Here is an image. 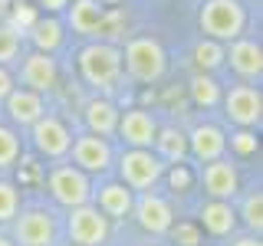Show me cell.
<instances>
[{"label":"cell","mask_w":263,"mask_h":246,"mask_svg":"<svg viewBox=\"0 0 263 246\" xmlns=\"http://www.w3.org/2000/svg\"><path fill=\"white\" fill-rule=\"evenodd\" d=\"M79 76L89 89L96 92H112L122 79V49L109 39H96V43L79 49Z\"/></svg>","instance_id":"cell-1"},{"label":"cell","mask_w":263,"mask_h":246,"mask_svg":"<svg viewBox=\"0 0 263 246\" xmlns=\"http://www.w3.org/2000/svg\"><path fill=\"white\" fill-rule=\"evenodd\" d=\"M201 33L217 43H230V39L243 36L247 30V10L240 0H208L197 13Z\"/></svg>","instance_id":"cell-2"},{"label":"cell","mask_w":263,"mask_h":246,"mask_svg":"<svg viewBox=\"0 0 263 246\" xmlns=\"http://www.w3.org/2000/svg\"><path fill=\"white\" fill-rule=\"evenodd\" d=\"M122 66L128 69V76L135 79V82L152 86V82H158L164 72H168V56H164V49H161L158 39L135 36V39H128V43H125Z\"/></svg>","instance_id":"cell-3"},{"label":"cell","mask_w":263,"mask_h":246,"mask_svg":"<svg viewBox=\"0 0 263 246\" xmlns=\"http://www.w3.org/2000/svg\"><path fill=\"white\" fill-rule=\"evenodd\" d=\"M66 233L76 246H105V240L112 233V220L89 200V203H79V207H69Z\"/></svg>","instance_id":"cell-4"},{"label":"cell","mask_w":263,"mask_h":246,"mask_svg":"<svg viewBox=\"0 0 263 246\" xmlns=\"http://www.w3.org/2000/svg\"><path fill=\"white\" fill-rule=\"evenodd\" d=\"M164 174V161L152 148H128L119 158V177L132 191H152Z\"/></svg>","instance_id":"cell-5"},{"label":"cell","mask_w":263,"mask_h":246,"mask_svg":"<svg viewBox=\"0 0 263 246\" xmlns=\"http://www.w3.org/2000/svg\"><path fill=\"white\" fill-rule=\"evenodd\" d=\"M49 194H53L56 203L63 207H79V203L92 200V180H89L86 171H79L76 164H56L49 171Z\"/></svg>","instance_id":"cell-6"},{"label":"cell","mask_w":263,"mask_h":246,"mask_svg":"<svg viewBox=\"0 0 263 246\" xmlns=\"http://www.w3.org/2000/svg\"><path fill=\"white\" fill-rule=\"evenodd\" d=\"M56 217L49 210L30 207L13 220V240L20 246H56Z\"/></svg>","instance_id":"cell-7"},{"label":"cell","mask_w":263,"mask_h":246,"mask_svg":"<svg viewBox=\"0 0 263 246\" xmlns=\"http://www.w3.org/2000/svg\"><path fill=\"white\" fill-rule=\"evenodd\" d=\"M33 145L43 158H66L69 154V145H72V131L66 128L63 118L43 112L36 121H33Z\"/></svg>","instance_id":"cell-8"},{"label":"cell","mask_w":263,"mask_h":246,"mask_svg":"<svg viewBox=\"0 0 263 246\" xmlns=\"http://www.w3.org/2000/svg\"><path fill=\"white\" fill-rule=\"evenodd\" d=\"M69 154H72V164H76L79 171H86V174H105V171L112 168V148H109V141H105L102 135H92V131L72 138Z\"/></svg>","instance_id":"cell-9"},{"label":"cell","mask_w":263,"mask_h":246,"mask_svg":"<svg viewBox=\"0 0 263 246\" xmlns=\"http://www.w3.org/2000/svg\"><path fill=\"white\" fill-rule=\"evenodd\" d=\"M20 82L33 92H53L60 86V66H56L53 53H43V49H33V53L23 56L20 63Z\"/></svg>","instance_id":"cell-10"},{"label":"cell","mask_w":263,"mask_h":246,"mask_svg":"<svg viewBox=\"0 0 263 246\" xmlns=\"http://www.w3.org/2000/svg\"><path fill=\"white\" fill-rule=\"evenodd\" d=\"M224 112L234 125L240 128H253L260 125V115H263V98L253 86H234L224 95Z\"/></svg>","instance_id":"cell-11"},{"label":"cell","mask_w":263,"mask_h":246,"mask_svg":"<svg viewBox=\"0 0 263 246\" xmlns=\"http://www.w3.org/2000/svg\"><path fill=\"white\" fill-rule=\"evenodd\" d=\"M201 184H204V194L214 197V200H234L237 191H240V177H237V168H234L230 161H224V158L204 161Z\"/></svg>","instance_id":"cell-12"},{"label":"cell","mask_w":263,"mask_h":246,"mask_svg":"<svg viewBox=\"0 0 263 246\" xmlns=\"http://www.w3.org/2000/svg\"><path fill=\"white\" fill-rule=\"evenodd\" d=\"M115 135L128 148H152L155 135H158V125H155V118L145 109H125V112H119Z\"/></svg>","instance_id":"cell-13"},{"label":"cell","mask_w":263,"mask_h":246,"mask_svg":"<svg viewBox=\"0 0 263 246\" xmlns=\"http://www.w3.org/2000/svg\"><path fill=\"white\" fill-rule=\"evenodd\" d=\"M132 213H135L138 227H142V230H148V233H155V236L168 233V230H171V223H175V213H171V203L164 200V197H158V194H142L135 203H132Z\"/></svg>","instance_id":"cell-14"},{"label":"cell","mask_w":263,"mask_h":246,"mask_svg":"<svg viewBox=\"0 0 263 246\" xmlns=\"http://www.w3.org/2000/svg\"><path fill=\"white\" fill-rule=\"evenodd\" d=\"M224 59H230L234 72H240L243 79H257L263 72V49L257 39H247V36L230 39V49H224Z\"/></svg>","instance_id":"cell-15"},{"label":"cell","mask_w":263,"mask_h":246,"mask_svg":"<svg viewBox=\"0 0 263 246\" xmlns=\"http://www.w3.org/2000/svg\"><path fill=\"white\" fill-rule=\"evenodd\" d=\"M7 105V115H10V121H16V125H33V121L40 118V115L46 112V102H43V92H33V89H10V95L4 98Z\"/></svg>","instance_id":"cell-16"},{"label":"cell","mask_w":263,"mask_h":246,"mask_svg":"<svg viewBox=\"0 0 263 246\" xmlns=\"http://www.w3.org/2000/svg\"><path fill=\"white\" fill-rule=\"evenodd\" d=\"M227 151V138L217 125H197L191 135H187V154H194L197 161H214V158H224Z\"/></svg>","instance_id":"cell-17"},{"label":"cell","mask_w":263,"mask_h":246,"mask_svg":"<svg viewBox=\"0 0 263 246\" xmlns=\"http://www.w3.org/2000/svg\"><path fill=\"white\" fill-rule=\"evenodd\" d=\"M132 203H135V191L128 184H102L96 191V207L105 213L109 220H122L132 213Z\"/></svg>","instance_id":"cell-18"},{"label":"cell","mask_w":263,"mask_h":246,"mask_svg":"<svg viewBox=\"0 0 263 246\" xmlns=\"http://www.w3.org/2000/svg\"><path fill=\"white\" fill-rule=\"evenodd\" d=\"M102 16H105V4H102V0H72L69 27H72V33H79V36H96Z\"/></svg>","instance_id":"cell-19"},{"label":"cell","mask_w":263,"mask_h":246,"mask_svg":"<svg viewBox=\"0 0 263 246\" xmlns=\"http://www.w3.org/2000/svg\"><path fill=\"white\" fill-rule=\"evenodd\" d=\"M201 227L208 230L211 236H227V233H234V227H237V210L230 207V200H211L201 207Z\"/></svg>","instance_id":"cell-20"},{"label":"cell","mask_w":263,"mask_h":246,"mask_svg":"<svg viewBox=\"0 0 263 246\" xmlns=\"http://www.w3.org/2000/svg\"><path fill=\"white\" fill-rule=\"evenodd\" d=\"M82 118H86V128L92 135L109 138V135H115V125H119V109L109 98H92L86 105V112H82Z\"/></svg>","instance_id":"cell-21"},{"label":"cell","mask_w":263,"mask_h":246,"mask_svg":"<svg viewBox=\"0 0 263 246\" xmlns=\"http://www.w3.org/2000/svg\"><path fill=\"white\" fill-rule=\"evenodd\" d=\"M155 154H158L161 161L168 164H181L187 158V135L178 128H158V135H155Z\"/></svg>","instance_id":"cell-22"},{"label":"cell","mask_w":263,"mask_h":246,"mask_svg":"<svg viewBox=\"0 0 263 246\" xmlns=\"http://www.w3.org/2000/svg\"><path fill=\"white\" fill-rule=\"evenodd\" d=\"M30 39L36 49H43V53H56L63 43V23L56 20V16H36V20L30 23Z\"/></svg>","instance_id":"cell-23"},{"label":"cell","mask_w":263,"mask_h":246,"mask_svg":"<svg viewBox=\"0 0 263 246\" xmlns=\"http://www.w3.org/2000/svg\"><path fill=\"white\" fill-rule=\"evenodd\" d=\"M20 49H23V30L13 27L10 20H0V66L16 63Z\"/></svg>","instance_id":"cell-24"},{"label":"cell","mask_w":263,"mask_h":246,"mask_svg":"<svg viewBox=\"0 0 263 246\" xmlns=\"http://www.w3.org/2000/svg\"><path fill=\"white\" fill-rule=\"evenodd\" d=\"M191 98H194V105H201V109H214V105L220 102V86L214 82L208 72H197V76L191 79Z\"/></svg>","instance_id":"cell-25"},{"label":"cell","mask_w":263,"mask_h":246,"mask_svg":"<svg viewBox=\"0 0 263 246\" xmlns=\"http://www.w3.org/2000/svg\"><path fill=\"white\" fill-rule=\"evenodd\" d=\"M220 63H224V43H217V39L208 36L194 46V66L201 72H214Z\"/></svg>","instance_id":"cell-26"},{"label":"cell","mask_w":263,"mask_h":246,"mask_svg":"<svg viewBox=\"0 0 263 246\" xmlns=\"http://www.w3.org/2000/svg\"><path fill=\"white\" fill-rule=\"evenodd\" d=\"M16 210H20V191H16V184L0 177V223H10Z\"/></svg>","instance_id":"cell-27"},{"label":"cell","mask_w":263,"mask_h":246,"mask_svg":"<svg viewBox=\"0 0 263 246\" xmlns=\"http://www.w3.org/2000/svg\"><path fill=\"white\" fill-rule=\"evenodd\" d=\"M16 158H20V138H16L10 128L0 125V171H4V168H13Z\"/></svg>","instance_id":"cell-28"},{"label":"cell","mask_w":263,"mask_h":246,"mask_svg":"<svg viewBox=\"0 0 263 246\" xmlns=\"http://www.w3.org/2000/svg\"><path fill=\"white\" fill-rule=\"evenodd\" d=\"M240 217H243V223L253 230V233H260L263 230V194H250L243 200V210H240Z\"/></svg>","instance_id":"cell-29"},{"label":"cell","mask_w":263,"mask_h":246,"mask_svg":"<svg viewBox=\"0 0 263 246\" xmlns=\"http://www.w3.org/2000/svg\"><path fill=\"white\" fill-rule=\"evenodd\" d=\"M171 236L178 240V246H197L201 243V233H197V227H191V223H171V230H168Z\"/></svg>","instance_id":"cell-30"},{"label":"cell","mask_w":263,"mask_h":246,"mask_svg":"<svg viewBox=\"0 0 263 246\" xmlns=\"http://www.w3.org/2000/svg\"><path fill=\"white\" fill-rule=\"evenodd\" d=\"M230 148H237V151H240V154H250L253 148H257V138H253L250 131L243 128V131H237V135L230 138Z\"/></svg>","instance_id":"cell-31"},{"label":"cell","mask_w":263,"mask_h":246,"mask_svg":"<svg viewBox=\"0 0 263 246\" xmlns=\"http://www.w3.org/2000/svg\"><path fill=\"white\" fill-rule=\"evenodd\" d=\"M10 89H13V72L7 66H0V102L10 95Z\"/></svg>","instance_id":"cell-32"},{"label":"cell","mask_w":263,"mask_h":246,"mask_svg":"<svg viewBox=\"0 0 263 246\" xmlns=\"http://www.w3.org/2000/svg\"><path fill=\"white\" fill-rule=\"evenodd\" d=\"M187 180H191V177L181 171V164H175V171H171V184H175V187H187Z\"/></svg>","instance_id":"cell-33"},{"label":"cell","mask_w":263,"mask_h":246,"mask_svg":"<svg viewBox=\"0 0 263 246\" xmlns=\"http://www.w3.org/2000/svg\"><path fill=\"white\" fill-rule=\"evenodd\" d=\"M234 246H263V243H260V233H257V236H253V233H247V236H237Z\"/></svg>","instance_id":"cell-34"},{"label":"cell","mask_w":263,"mask_h":246,"mask_svg":"<svg viewBox=\"0 0 263 246\" xmlns=\"http://www.w3.org/2000/svg\"><path fill=\"white\" fill-rule=\"evenodd\" d=\"M13 0H0V20H7V13H10Z\"/></svg>","instance_id":"cell-35"},{"label":"cell","mask_w":263,"mask_h":246,"mask_svg":"<svg viewBox=\"0 0 263 246\" xmlns=\"http://www.w3.org/2000/svg\"><path fill=\"white\" fill-rule=\"evenodd\" d=\"M43 7H49V10H60V7H66V0H43Z\"/></svg>","instance_id":"cell-36"},{"label":"cell","mask_w":263,"mask_h":246,"mask_svg":"<svg viewBox=\"0 0 263 246\" xmlns=\"http://www.w3.org/2000/svg\"><path fill=\"white\" fill-rule=\"evenodd\" d=\"M0 246H13V243H10V236H4V233H0Z\"/></svg>","instance_id":"cell-37"},{"label":"cell","mask_w":263,"mask_h":246,"mask_svg":"<svg viewBox=\"0 0 263 246\" xmlns=\"http://www.w3.org/2000/svg\"><path fill=\"white\" fill-rule=\"evenodd\" d=\"M102 4H109V7H112V4H122V0H102Z\"/></svg>","instance_id":"cell-38"},{"label":"cell","mask_w":263,"mask_h":246,"mask_svg":"<svg viewBox=\"0 0 263 246\" xmlns=\"http://www.w3.org/2000/svg\"><path fill=\"white\" fill-rule=\"evenodd\" d=\"M72 246H76V243H72Z\"/></svg>","instance_id":"cell-39"}]
</instances>
